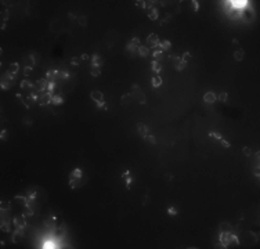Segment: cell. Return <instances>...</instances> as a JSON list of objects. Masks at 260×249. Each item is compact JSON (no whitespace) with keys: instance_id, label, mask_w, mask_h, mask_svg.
Listing matches in <instances>:
<instances>
[{"instance_id":"16","label":"cell","mask_w":260,"mask_h":249,"mask_svg":"<svg viewBox=\"0 0 260 249\" xmlns=\"http://www.w3.org/2000/svg\"><path fill=\"white\" fill-rule=\"evenodd\" d=\"M151 69H152L155 74H159L161 69H162V67H161V64H159L158 61H152L151 62Z\"/></svg>"},{"instance_id":"43","label":"cell","mask_w":260,"mask_h":249,"mask_svg":"<svg viewBox=\"0 0 260 249\" xmlns=\"http://www.w3.org/2000/svg\"><path fill=\"white\" fill-rule=\"evenodd\" d=\"M158 47H159V46H158ZM161 54H162V49L159 47V49H157V50L154 51V54H152V55H154V58H158Z\"/></svg>"},{"instance_id":"2","label":"cell","mask_w":260,"mask_h":249,"mask_svg":"<svg viewBox=\"0 0 260 249\" xmlns=\"http://www.w3.org/2000/svg\"><path fill=\"white\" fill-rule=\"evenodd\" d=\"M130 94H131V97L136 98L140 104H145L147 102V97H145V94L143 93V90H141V87H140V86H137V85L131 86Z\"/></svg>"},{"instance_id":"11","label":"cell","mask_w":260,"mask_h":249,"mask_svg":"<svg viewBox=\"0 0 260 249\" xmlns=\"http://www.w3.org/2000/svg\"><path fill=\"white\" fill-rule=\"evenodd\" d=\"M90 97H91V100H94L95 102H98V101H102L104 100V94L98 90H93L90 93Z\"/></svg>"},{"instance_id":"27","label":"cell","mask_w":260,"mask_h":249,"mask_svg":"<svg viewBox=\"0 0 260 249\" xmlns=\"http://www.w3.org/2000/svg\"><path fill=\"white\" fill-rule=\"evenodd\" d=\"M11 86H13V83H7V78L3 76V80H2V87L3 89H10Z\"/></svg>"},{"instance_id":"50","label":"cell","mask_w":260,"mask_h":249,"mask_svg":"<svg viewBox=\"0 0 260 249\" xmlns=\"http://www.w3.org/2000/svg\"><path fill=\"white\" fill-rule=\"evenodd\" d=\"M97 107H98V108H105V109H107V107H104V100H102V101H98V102H97Z\"/></svg>"},{"instance_id":"9","label":"cell","mask_w":260,"mask_h":249,"mask_svg":"<svg viewBox=\"0 0 260 249\" xmlns=\"http://www.w3.org/2000/svg\"><path fill=\"white\" fill-rule=\"evenodd\" d=\"M137 133H138V136H141L143 138H145L148 136V127L144 123H138L137 124Z\"/></svg>"},{"instance_id":"44","label":"cell","mask_w":260,"mask_h":249,"mask_svg":"<svg viewBox=\"0 0 260 249\" xmlns=\"http://www.w3.org/2000/svg\"><path fill=\"white\" fill-rule=\"evenodd\" d=\"M54 89H55V83H54V82H49V86H47V90H49L50 93H51V91H53Z\"/></svg>"},{"instance_id":"51","label":"cell","mask_w":260,"mask_h":249,"mask_svg":"<svg viewBox=\"0 0 260 249\" xmlns=\"http://www.w3.org/2000/svg\"><path fill=\"white\" fill-rule=\"evenodd\" d=\"M129 176H130V170H127V172H125V173L122 174V177L126 179V177H129Z\"/></svg>"},{"instance_id":"10","label":"cell","mask_w":260,"mask_h":249,"mask_svg":"<svg viewBox=\"0 0 260 249\" xmlns=\"http://www.w3.org/2000/svg\"><path fill=\"white\" fill-rule=\"evenodd\" d=\"M22 237H24V228H17L15 232H14V235H13V242L18 244L19 241L22 239Z\"/></svg>"},{"instance_id":"48","label":"cell","mask_w":260,"mask_h":249,"mask_svg":"<svg viewBox=\"0 0 260 249\" xmlns=\"http://www.w3.org/2000/svg\"><path fill=\"white\" fill-rule=\"evenodd\" d=\"M44 224H46V227H53V220L47 219V220H44Z\"/></svg>"},{"instance_id":"28","label":"cell","mask_w":260,"mask_h":249,"mask_svg":"<svg viewBox=\"0 0 260 249\" xmlns=\"http://www.w3.org/2000/svg\"><path fill=\"white\" fill-rule=\"evenodd\" d=\"M15 201H18V203H21V205H24V206H26L28 205V199L26 198H24V196H15Z\"/></svg>"},{"instance_id":"23","label":"cell","mask_w":260,"mask_h":249,"mask_svg":"<svg viewBox=\"0 0 260 249\" xmlns=\"http://www.w3.org/2000/svg\"><path fill=\"white\" fill-rule=\"evenodd\" d=\"M90 74H91V76H100V75H101V68H100V67H94V65H91V71H90Z\"/></svg>"},{"instance_id":"36","label":"cell","mask_w":260,"mask_h":249,"mask_svg":"<svg viewBox=\"0 0 260 249\" xmlns=\"http://www.w3.org/2000/svg\"><path fill=\"white\" fill-rule=\"evenodd\" d=\"M136 6H137L138 9H145V2H144V0H137V2H136Z\"/></svg>"},{"instance_id":"3","label":"cell","mask_w":260,"mask_h":249,"mask_svg":"<svg viewBox=\"0 0 260 249\" xmlns=\"http://www.w3.org/2000/svg\"><path fill=\"white\" fill-rule=\"evenodd\" d=\"M220 242L224 245V248H227L231 242H234L235 245H238V239L234 234H230V232H223L221 237H220Z\"/></svg>"},{"instance_id":"8","label":"cell","mask_w":260,"mask_h":249,"mask_svg":"<svg viewBox=\"0 0 260 249\" xmlns=\"http://www.w3.org/2000/svg\"><path fill=\"white\" fill-rule=\"evenodd\" d=\"M39 101H40V105H47V104H50L51 101H53V94H51L50 91L42 93L40 98H39Z\"/></svg>"},{"instance_id":"29","label":"cell","mask_w":260,"mask_h":249,"mask_svg":"<svg viewBox=\"0 0 260 249\" xmlns=\"http://www.w3.org/2000/svg\"><path fill=\"white\" fill-rule=\"evenodd\" d=\"M78 22H79V25H80V26H86L87 18L85 17V15H82V17H78Z\"/></svg>"},{"instance_id":"35","label":"cell","mask_w":260,"mask_h":249,"mask_svg":"<svg viewBox=\"0 0 260 249\" xmlns=\"http://www.w3.org/2000/svg\"><path fill=\"white\" fill-rule=\"evenodd\" d=\"M145 140H147L150 144H155V143H157V140H155V137H154L152 134H148L147 137H145Z\"/></svg>"},{"instance_id":"33","label":"cell","mask_w":260,"mask_h":249,"mask_svg":"<svg viewBox=\"0 0 260 249\" xmlns=\"http://www.w3.org/2000/svg\"><path fill=\"white\" fill-rule=\"evenodd\" d=\"M227 98H228V96H227V93H220V94H219V101L226 102V101H227Z\"/></svg>"},{"instance_id":"30","label":"cell","mask_w":260,"mask_h":249,"mask_svg":"<svg viewBox=\"0 0 260 249\" xmlns=\"http://www.w3.org/2000/svg\"><path fill=\"white\" fill-rule=\"evenodd\" d=\"M32 71H33V67L26 65L25 68H24V75H25V76H29V75L32 74Z\"/></svg>"},{"instance_id":"31","label":"cell","mask_w":260,"mask_h":249,"mask_svg":"<svg viewBox=\"0 0 260 249\" xmlns=\"http://www.w3.org/2000/svg\"><path fill=\"white\" fill-rule=\"evenodd\" d=\"M24 216H25V217H29V216H33V209H31V206H26V210L24 212Z\"/></svg>"},{"instance_id":"46","label":"cell","mask_w":260,"mask_h":249,"mask_svg":"<svg viewBox=\"0 0 260 249\" xmlns=\"http://www.w3.org/2000/svg\"><path fill=\"white\" fill-rule=\"evenodd\" d=\"M154 3L155 2H145V9H154Z\"/></svg>"},{"instance_id":"4","label":"cell","mask_w":260,"mask_h":249,"mask_svg":"<svg viewBox=\"0 0 260 249\" xmlns=\"http://www.w3.org/2000/svg\"><path fill=\"white\" fill-rule=\"evenodd\" d=\"M140 46H141V45H140V40L137 38H133L126 45V51H130V54H134L136 55V53H138V47Z\"/></svg>"},{"instance_id":"15","label":"cell","mask_w":260,"mask_h":249,"mask_svg":"<svg viewBox=\"0 0 260 249\" xmlns=\"http://www.w3.org/2000/svg\"><path fill=\"white\" fill-rule=\"evenodd\" d=\"M243 57H245V53H243V50H235L234 51V58L237 60V61H242Z\"/></svg>"},{"instance_id":"21","label":"cell","mask_w":260,"mask_h":249,"mask_svg":"<svg viewBox=\"0 0 260 249\" xmlns=\"http://www.w3.org/2000/svg\"><path fill=\"white\" fill-rule=\"evenodd\" d=\"M10 210H3L2 209V222H7L10 223Z\"/></svg>"},{"instance_id":"20","label":"cell","mask_w":260,"mask_h":249,"mask_svg":"<svg viewBox=\"0 0 260 249\" xmlns=\"http://www.w3.org/2000/svg\"><path fill=\"white\" fill-rule=\"evenodd\" d=\"M18 68H19L18 64H17V62H13V64H11V65L9 67V71H7V72H10V74H13V75H17Z\"/></svg>"},{"instance_id":"5","label":"cell","mask_w":260,"mask_h":249,"mask_svg":"<svg viewBox=\"0 0 260 249\" xmlns=\"http://www.w3.org/2000/svg\"><path fill=\"white\" fill-rule=\"evenodd\" d=\"M170 58H172V61H173V64L176 65V69H177L179 72H181L184 68H185V61H184L183 58H180V57H177V55H170Z\"/></svg>"},{"instance_id":"55","label":"cell","mask_w":260,"mask_h":249,"mask_svg":"<svg viewBox=\"0 0 260 249\" xmlns=\"http://www.w3.org/2000/svg\"><path fill=\"white\" fill-rule=\"evenodd\" d=\"M165 177L167 179V181H170V180H172V179H173V176H172V174H166V176H165Z\"/></svg>"},{"instance_id":"22","label":"cell","mask_w":260,"mask_h":249,"mask_svg":"<svg viewBox=\"0 0 260 249\" xmlns=\"http://www.w3.org/2000/svg\"><path fill=\"white\" fill-rule=\"evenodd\" d=\"M170 46H172V43L169 42V40H163V42H159V47L162 49V51H163V50H169V49H170Z\"/></svg>"},{"instance_id":"40","label":"cell","mask_w":260,"mask_h":249,"mask_svg":"<svg viewBox=\"0 0 260 249\" xmlns=\"http://www.w3.org/2000/svg\"><path fill=\"white\" fill-rule=\"evenodd\" d=\"M209 136H210V137H213V138H216V140H220V138H221V134H220V133H214V131H210Z\"/></svg>"},{"instance_id":"19","label":"cell","mask_w":260,"mask_h":249,"mask_svg":"<svg viewBox=\"0 0 260 249\" xmlns=\"http://www.w3.org/2000/svg\"><path fill=\"white\" fill-rule=\"evenodd\" d=\"M148 18L151 19V21H155V19H158V10L155 9H151L150 10V14H148Z\"/></svg>"},{"instance_id":"37","label":"cell","mask_w":260,"mask_h":249,"mask_svg":"<svg viewBox=\"0 0 260 249\" xmlns=\"http://www.w3.org/2000/svg\"><path fill=\"white\" fill-rule=\"evenodd\" d=\"M167 213H169L170 216H176V215H177V209L173 208V206H170L169 209H167Z\"/></svg>"},{"instance_id":"17","label":"cell","mask_w":260,"mask_h":249,"mask_svg":"<svg viewBox=\"0 0 260 249\" xmlns=\"http://www.w3.org/2000/svg\"><path fill=\"white\" fill-rule=\"evenodd\" d=\"M151 83H152L154 87H159V86L162 85V78H161V76H158V75L154 76V78L151 79Z\"/></svg>"},{"instance_id":"13","label":"cell","mask_w":260,"mask_h":249,"mask_svg":"<svg viewBox=\"0 0 260 249\" xmlns=\"http://www.w3.org/2000/svg\"><path fill=\"white\" fill-rule=\"evenodd\" d=\"M91 65L101 68V65H102V58L100 57L98 54H93V57H91Z\"/></svg>"},{"instance_id":"24","label":"cell","mask_w":260,"mask_h":249,"mask_svg":"<svg viewBox=\"0 0 260 249\" xmlns=\"http://www.w3.org/2000/svg\"><path fill=\"white\" fill-rule=\"evenodd\" d=\"M0 228H2L3 232H10V230H11L10 223H7V222H2V224H0Z\"/></svg>"},{"instance_id":"6","label":"cell","mask_w":260,"mask_h":249,"mask_svg":"<svg viewBox=\"0 0 260 249\" xmlns=\"http://www.w3.org/2000/svg\"><path fill=\"white\" fill-rule=\"evenodd\" d=\"M147 46L148 47H158L159 46V38L155 33H151L147 36Z\"/></svg>"},{"instance_id":"47","label":"cell","mask_w":260,"mask_h":249,"mask_svg":"<svg viewBox=\"0 0 260 249\" xmlns=\"http://www.w3.org/2000/svg\"><path fill=\"white\" fill-rule=\"evenodd\" d=\"M191 3H192V9H194V11H198V10H199V4H198V2H195V0H194V2H191Z\"/></svg>"},{"instance_id":"25","label":"cell","mask_w":260,"mask_h":249,"mask_svg":"<svg viewBox=\"0 0 260 249\" xmlns=\"http://www.w3.org/2000/svg\"><path fill=\"white\" fill-rule=\"evenodd\" d=\"M19 86H21V89H32V87H33V85H32L29 80H22Z\"/></svg>"},{"instance_id":"18","label":"cell","mask_w":260,"mask_h":249,"mask_svg":"<svg viewBox=\"0 0 260 249\" xmlns=\"http://www.w3.org/2000/svg\"><path fill=\"white\" fill-rule=\"evenodd\" d=\"M138 54L141 55V57H147L148 54H150V49L145 46H140L138 47Z\"/></svg>"},{"instance_id":"12","label":"cell","mask_w":260,"mask_h":249,"mask_svg":"<svg viewBox=\"0 0 260 249\" xmlns=\"http://www.w3.org/2000/svg\"><path fill=\"white\" fill-rule=\"evenodd\" d=\"M216 94L213 93V91H207V93L203 96V101L205 102H207V104H213L214 101H216Z\"/></svg>"},{"instance_id":"1","label":"cell","mask_w":260,"mask_h":249,"mask_svg":"<svg viewBox=\"0 0 260 249\" xmlns=\"http://www.w3.org/2000/svg\"><path fill=\"white\" fill-rule=\"evenodd\" d=\"M69 184L72 188H79L82 186V170L79 169H75L73 172L71 173L69 176Z\"/></svg>"},{"instance_id":"34","label":"cell","mask_w":260,"mask_h":249,"mask_svg":"<svg viewBox=\"0 0 260 249\" xmlns=\"http://www.w3.org/2000/svg\"><path fill=\"white\" fill-rule=\"evenodd\" d=\"M0 208H2L3 210H10V202H4V201H3V202L0 203Z\"/></svg>"},{"instance_id":"39","label":"cell","mask_w":260,"mask_h":249,"mask_svg":"<svg viewBox=\"0 0 260 249\" xmlns=\"http://www.w3.org/2000/svg\"><path fill=\"white\" fill-rule=\"evenodd\" d=\"M80 61H82V58L73 57V58L71 60V64H72V65H79V64H80Z\"/></svg>"},{"instance_id":"56","label":"cell","mask_w":260,"mask_h":249,"mask_svg":"<svg viewBox=\"0 0 260 249\" xmlns=\"http://www.w3.org/2000/svg\"><path fill=\"white\" fill-rule=\"evenodd\" d=\"M2 29H6V22H2Z\"/></svg>"},{"instance_id":"54","label":"cell","mask_w":260,"mask_h":249,"mask_svg":"<svg viewBox=\"0 0 260 249\" xmlns=\"http://www.w3.org/2000/svg\"><path fill=\"white\" fill-rule=\"evenodd\" d=\"M68 17H69L71 19H75V18H76V15H75L73 13H69V15H68Z\"/></svg>"},{"instance_id":"14","label":"cell","mask_w":260,"mask_h":249,"mask_svg":"<svg viewBox=\"0 0 260 249\" xmlns=\"http://www.w3.org/2000/svg\"><path fill=\"white\" fill-rule=\"evenodd\" d=\"M131 98H133V97H131V94H130V93H127V94H125V96H122V98H121V104H122L123 107H127V105H129V104L131 102Z\"/></svg>"},{"instance_id":"52","label":"cell","mask_w":260,"mask_h":249,"mask_svg":"<svg viewBox=\"0 0 260 249\" xmlns=\"http://www.w3.org/2000/svg\"><path fill=\"white\" fill-rule=\"evenodd\" d=\"M35 196H36V191H32L29 195V199H35Z\"/></svg>"},{"instance_id":"7","label":"cell","mask_w":260,"mask_h":249,"mask_svg":"<svg viewBox=\"0 0 260 249\" xmlns=\"http://www.w3.org/2000/svg\"><path fill=\"white\" fill-rule=\"evenodd\" d=\"M13 222H14L17 228H25L26 227V220H25V216L24 215H17L13 219Z\"/></svg>"},{"instance_id":"26","label":"cell","mask_w":260,"mask_h":249,"mask_svg":"<svg viewBox=\"0 0 260 249\" xmlns=\"http://www.w3.org/2000/svg\"><path fill=\"white\" fill-rule=\"evenodd\" d=\"M51 102L55 104V105H60V104L64 102V98L61 97V96H53V101Z\"/></svg>"},{"instance_id":"32","label":"cell","mask_w":260,"mask_h":249,"mask_svg":"<svg viewBox=\"0 0 260 249\" xmlns=\"http://www.w3.org/2000/svg\"><path fill=\"white\" fill-rule=\"evenodd\" d=\"M9 18H10V13H9L7 10H4V11L2 13V21H3V22H6Z\"/></svg>"},{"instance_id":"53","label":"cell","mask_w":260,"mask_h":249,"mask_svg":"<svg viewBox=\"0 0 260 249\" xmlns=\"http://www.w3.org/2000/svg\"><path fill=\"white\" fill-rule=\"evenodd\" d=\"M80 58H82V60H89L90 57H89L87 54H82V55H80Z\"/></svg>"},{"instance_id":"38","label":"cell","mask_w":260,"mask_h":249,"mask_svg":"<svg viewBox=\"0 0 260 249\" xmlns=\"http://www.w3.org/2000/svg\"><path fill=\"white\" fill-rule=\"evenodd\" d=\"M242 152H243V155H246V156L252 155V150H250L249 147H243V148H242Z\"/></svg>"},{"instance_id":"41","label":"cell","mask_w":260,"mask_h":249,"mask_svg":"<svg viewBox=\"0 0 260 249\" xmlns=\"http://www.w3.org/2000/svg\"><path fill=\"white\" fill-rule=\"evenodd\" d=\"M220 143H221V145L224 147V148H230V147H231L230 143L227 141V140H224V138H220Z\"/></svg>"},{"instance_id":"42","label":"cell","mask_w":260,"mask_h":249,"mask_svg":"<svg viewBox=\"0 0 260 249\" xmlns=\"http://www.w3.org/2000/svg\"><path fill=\"white\" fill-rule=\"evenodd\" d=\"M170 19H172V15H170V14H167V17H166L165 19H162L161 25H162V26H165V25H166V24H167V22H169V21H170Z\"/></svg>"},{"instance_id":"49","label":"cell","mask_w":260,"mask_h":249,"mask_svg":"<svg viewBox=\"0 0 260 249\" xmlns=\"http://www.w3.org/2000/svg\"><path fill=\"white\" fill-rule=\"evenodd\" d=\"M7 134H9V131H7V130H3V131H2V140H7Z\"/></svg>"},{"instance_id":"45","label":"cell","mask_w":260,"mask_h":249,"mask_svg":"<svg viewBox=\"0 0 260 249\" xmlns=\"http://www.w3.org/2000/svg\"><path fill=\"white\" fill-rule=\"evenodd\" d=\"M181 58H183V60H184V61H185V62H187V61H188V60L191 58V54L188 53V51H185V53H184V54H183V57H181Z\"/></svg>"}]
</instances>
